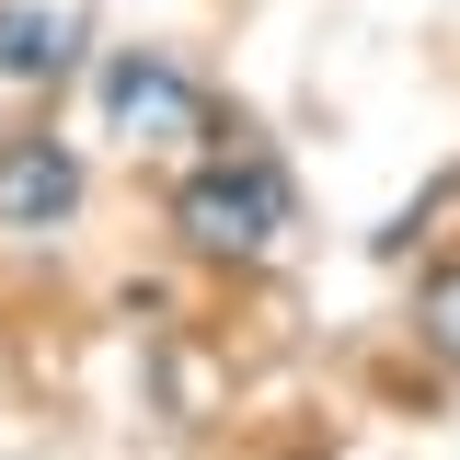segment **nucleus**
<instances>
[{
  "label": "nucleus",
  "mask_w": 460,
  "mask_h": 460,
  "mask_svg": "<svg viewBox=\"0 0 460 460\" xmlns=\"http://www.w3.org/2000/svg\"><path fill=\"white\" fill-rule=\"evenodd\" d=\"M81 208V150L69 138H0V230H58Z\"/></svg>",
  "instance_id": "3"
},
{
  "label": "nucleus",
  "mask_w": 460,
  "mask_h": 460,
  "mask_svg": "<svg viewBox=\"0 0 460 460\" xmlns=\"http://www.w3.org/2000/svg\"><path fill=\"white\" fill-rule=\"evenodd\" d=\"M426 345L460 368V265H449V277H426Z\"/></svg>",
  "instance_id": "5"
},
{
  "label": "nucleus",
  "mask_w": 460,
  "mask_h": 460,
  "mask_svg": "<svg viewBox=\"0 0 460 460\" xmlns=\"http://www.w3.org/2000/svg\"><path fill=\"white\" fill-rule=\"evenodd\" d=\"M299 219V196H288V172L265 150H230V162L184 172V196H172V230L196 242V253H219V265H265Z\"/></svg>",
  "instance_id": "1"
},
{
  "label": "nucleus",
  "mask_w": 460,
  "mask_h": 460,
  "mask_svg": "<svg viewBox=\"0 0 460 460\" xmlns=\"http://www.w3.org/2000/svg\"><path fill=\"white\" fill-rule=\"evenodd\" d=\"M104 115L127 138H208V93H196L162 47H115L104 58Z\"/></svg>",
  "instance_id": "2"
},
{
  "label": "nucleus",
  "mask_w": 460,
  "mask_h": 460,
  "mask_svg": "<svg viewBox=\"0 0 460 460\" xmlns=\"http://www.w3.org/2000/svg\"><path fill=\"white\" fill-rule=\"evenodd\" d=\"M81 58V0H0V69L12 81H58Z\"/></svg>",
  "instance_id": "4"
}]
</instances>
